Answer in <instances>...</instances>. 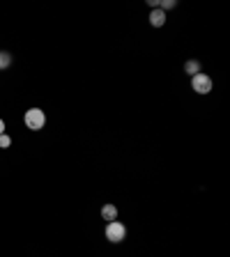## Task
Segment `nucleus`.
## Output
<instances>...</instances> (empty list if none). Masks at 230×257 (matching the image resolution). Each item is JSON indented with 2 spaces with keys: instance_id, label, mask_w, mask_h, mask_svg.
Masks as SVG:
<instances>
[{
  "instance_id": "f257e3e1",
  "label": "nucleus",
  "mask_w": 230,
  "mask_h": 257,
  "mask_svg": "<svg viewBox=\"0 0 230 257\" xmlns=\"http://www.w3.org/2000/svg\"><path fill=\"white\" fill-rule=\"evenodd\" d=\"M23 122H26V126H28L30 131H42L46 124V115L42 108H30L23 115Z\"/></svg>"
},
{
  "instance_id": "f03ea898",
  "label": "nucleus",
  "mask_w": 230,
  "mask_h": 257,
  "mask_svg": "<svg viewBox=\"0 0 230 257\" xmlns=\"http://www.w3.org/2000/svg\"><path fill=\"white\" fill-rule=\"evenodd\" d=\"M104 235H106V239H108L110 244H120V241H124V237H126V228L120 223V221H110V223H106Z\"/></svg>"
},
{
  "instance_id": "7ed1b4c3",
  "label": "nucleus",
  "mask_w": 230,
  "mask_h": 257,
  "mask_svg": "<svg viewBox=\"0 0 230 257\" xmlns=\"http://www.w3.org/2000/svg\"><path fill=\"white\" fill-rule=\"evenodd\" d=\"M212 78L207 74H196L191 76V87H194V92H198V94H210L212 92Z\"/></svg>"
},
{
  "instance_id": "20e7f679",
  "label": "nucleus",
  "mask_w": 230,
  "mask_h": 257,
  "mask_svg": "<svg viewBox=\"0 0 230 257\" xmlns=\"http://www.w3.org/2000/svg\"><path fill=\"white\" fill-rule=\"evenodd\" d=\"M150 23H152L154 28H161V25L166 23V11H161L159 7H156V9H152V11H150Z\"/></svg>"
},
{
  "instance_id": "39448f33",
  "label": "nucleus",
  "mask_w": 230,
  "mask_h": 257,
  "mask_svg": "<svg viewBox=\"0 0 230 257\" xmlns=\"http://www.w3.org/2000/svg\"><path fill=\"white\" fill-rule=\"evenodd\" d=\"M102 218L104 221H108V223L110 221H115V218H118V207L115 205H104L102 207Z\"/></svg>"
},
{
  "instance_id": "423d86ee",
  "label": "nucleus",
  "mask_w": 230,
  "mask_h": 257,
  "mask_svg": "<svg viewBox=\"0 0 230 257\" xmlns=\"http://www.w3.org/2000/svg\"><path fill=\"white\" fill-rule=\"evenodd\" d=\"M184 71H186V74H191V76L200 74V62H198V60H189V62L184 64Z\"/></svg>"
},
{
  "instance_id": "0eeeda50",
  "label": "nucleus",
  "mask_w": 230,
  "mask_h": 257,
  "mask_svg": "<svg viewBox=\"0 0 230 257\" xmlns=\"http://www.w3.org/2000/svg\"><path fill=\"white\" fill-rule=\"evenodd\" d=\"M12 64V55L7 51H0V69H7Z\"/></svg>"
},
{
  "instance_id": "6e6552de",
  "label": "nucleus",
  "mask_w": 230,
  "mask_h": 257,
  "mask_svg": "<svg viewBox=\"0 0 230 257\" xmlns=\"http://www.w3.org/2000/svg\"><path fill=\"white\" fill-rule=\"evenodd\" d=\"M172 7H175V0H161V2H159V9H161V11L172 9Z\"/></svg>"
},
{
  "instance_id": "1a4fd4ad",
  "label": "nucleus",
  "mask_w": 230,
  "mask_h": 257,
  "mask_svg": "<svg viewBox=\"0 0 230 257\" xmlns=\"http://www.w3.org/2000/svg\"><path fill=\"white\" fill-rule=\"evenodd\" d=\"M12 145V138L7 136V133H2V136H0V149H7Z\"/></svg>"
},
{
  "instance_id": "9d476101",
  "label": "nucleus",
  "mask_w": 230,
  "mask_h": 257,
  "mask_svg": "<svg viewBox=\"0 0 230 257\" xmlns=\"http://www.w3.org/2000/svg\"><path fill=\"white\" fill-rule=\"evenodd\" d=\"M2 133H5V122L0 120V136H2Z\"/></svg>"
}]
</instances>
